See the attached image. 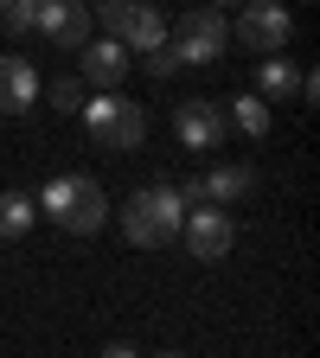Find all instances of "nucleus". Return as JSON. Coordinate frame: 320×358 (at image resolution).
<instances>
[{"label": "nucleus", "instance_id": "nucleus-1", "mask_svg": "<svg viewBox=\"0 0 320 358\" xmlns=\"http://www.w3.org/2000/svg\"><path fill=\"white\" fill-rule=\"evenodd\" d=\"M32 205L52 217L58 231H71V237H97L103 224H109V199H103V186L90 173H58Z\"/></svg>", "mask_w": 320, "mask_h": 358}, {"label": "nucleus", "instance_id": "nucleus-2", "mask_svg": "<svg viewBox=\"0 0 320 358\" xmlns=\"http://www.w3.org/2000/svg\"><path fill=\"white\" fill-rule=\"evenodd\" d=\"M186 224V205L173 199V186H141L128 205H122V237L134 250H167Z\"/></svg>", "mask_w": 320, "mask_h": 358}, {"label": "nucleus", "instance_id": "nucleus-3", "mask_svg": "<svg viewBox=\"0 0 320 358\" xmlns=\"http://www.w3.org/2000/svg\"><path fill=\"white\" fill-rule=\"evenodd\" d=\"M83 128H90V141H97L103 154H134L148 141V115L141 103H128V96H97V103H83Z\"/></svg>", "mask_w": 320, "mask_h": 358}, {"label": "nucleus", "instance_id": "nucleus-4", "mask_svg": "<svg viewBox=\"0 0 320 358\" xmlns=\"http://www.w3.org/2000/svg\"><path fill=\"white\" fill-rule=\"evenodd\" d=\"M167 45L179 64H218L224 45H231V26L211 7H193V13H179V26H167Z\"/></svg>", "mask_w": 320, "mask_h": 358}, {"label": "nucleus", "instance_id": "nucleus-5", "mask_svg": "<svg viewBox=\"0 0 320 358\" xmlns=\"http://www.w3.org/2000/svg\"><path fill=\"white\" fill-rule=\"evenodd\" d=\"M97 20H103V32L122 45V52H160V45H167V13H160V7H128V0H109Z\"/></svg>", "mask_w": 320, "mask_h": 358}, {"label": "nucleus", "instance_id": "nucleus-6", "mask_svg": "<svg viewBox=\"0 0 320 358\" xmlns=\"http://www.w3.org/2000/svg\"><path fill=\"white\" fill-rule=\"evenodd\" d=\"M237 38L250 45V52L282 58V45L295 38V20H288V7H276V0H256V7L237 13Z\"/></svg>", "mask_w": 320, "mask_h": 358}, {"label": "nucleus", "instance_id": "nucleus-7", "mask_svg": "<svg viewBox=\"0 0 320 358\" xmlns=\"http://www.w3.org/2000/svg\"><path fill=\"white\" fill-rule=\"evenodd\" d=\"M179 237H186V250H193L199 262H218V256H231V243H237V224H231V211H211V205H199V211H186Z\"/></svg>", "mask_w": 320, "mask_h": 358}, {"label": "nucleus", "instance_id": "nucleus-8", "mask_svg": "<svg viewBox=\"0 0 320 358\" xmlns=\"http://www.w3.org/2000/svg\"><path fill=\"white\" fill-rule=\"evenodd\" d=\"M173 134H179V148L211 154V148L224 141V134H231V122H224V109H218V103L193 96V103H179V109H173Z\"/></svg>", "mask_w": 320, "mask_h": 358}, {"label": "nucleus", "instance_id": "nucleus-9", "mask_svg": "<svg viewBox=\"0 0 320 358\" xmlns=\"http://www.w3.org/2000/svg\"><path fill=\"white\" fill-rule=\"evenodd\" d=\"M32 32H45L58 52H83V45H90V13L77 7V0H45Z\"/></svg>", "mask_w": 320, "mask_h": 358}, {"label": "nucleus", "instance_id": "nucleus-10", "mask_svg": "<svg viewBox=\"0 0 320 358\" xmlns=\"http://www.w3.org/2000/svg\"><path fill=\"white\" fill-rule=\"evenodd\" d=\"M77 71H83V83H97L103 96H109V90L128 77V52H122L116 38H90L83 52H77Z\"/></svg>", "mask_w": 320, "mask_h": 358}, {"label": "nucleus", "instance_id": "nucleus-11", "mask_svg": "<svg viewBox=\"0 0 320 358\" xmlns=\"http://www.w3.org/2000/svg\"><path fill=\"white\" fill-rule=\"evenodd\" d=\"M39 71L26 64V58H0V115H26L32 103H39Z\"/></svg>", "mask_w": 320, "mask_h": 358}, {"label": "nucleus", "instance_id": "nucleus-12", "mask_svg": "<svg viewBox=\"0 0 320 358\" xmlns=\"http://www.w3.org/2000/svg\"><path fill=\"white\" fill-rule=\"evenodd\" d=\"M199 186H205V199H211V211H218V205H237V199L256 186V173H250V166H231V160H224V166H211V173L199 179Z\"/></svg>", "mask_w": 320, "mask_h": 358}, {"label": "nucleus", "instance_id": "nucleus-13", "mask_svg": "<svg viewBox=\"0 0 320 358\" xmlns=\"http://www.w3.org/2000/svg\"><path fill=\"white\" fill-rule=\"evenodd\" d=\"M39 224V205L32 192H0V243H20L26 231Z\"/></svg>", "mask_w": 320, "mask_h": 358}, {"label": "nucleus", "instance_id": "nucleus-14", "mask_svg": "<svg viewBox=\"0 0 320 358\" xmlns=\"http://www.w3.org/2000/svg\"><path fill=\"white\" fill-rule=\"evenodd\" d=\"M256 90H263V103H269V96H276V103H288V96H301V71H295L288 58H263Z\"/></svg>", "mask_w": 320, "mask_h": 358}, {"label": "nucleus", "instance_id": "nucleus-15", "mask_svg": "<svg viewBox=\"0 0 320 358\" xmlns=\"http://www.w3.org/2000/svg\"><path fill=\"white\" fill-rule=\"evenodd\" d=\"M224 122H237L250 141H263V134H269V103L263 96H231V115H224Z\"/></svg>", "mask_w": 320, "mask_h": 358}, {"label": "nucleus", "instance_id": "nucleus-16", "mask_svg": "<svg viewBox=\"0 0 320 358\" xmlns=\"http://www.w3.org/2000/svg\"><path fill=\"white\" fill-rule=\"evenodd\" d=\"M0 20H7V32H32L39 26V0H13V7H0Z\"/></svg>", "mask_w": 320, "mask_h": 358}, {"label": "nucleus", "instance_id": "nucleus-17", "mask_svg": "<svg viewBox=\"0 0 320 358\" xmlns=\"http://www.w3.org/2000/svg\"><path fill=\"white\" fill-rule=\"evenodd\" d=\"M52 109H64V115L83 109V83H77V77H58V83H52Z\"/></svg>", "mask_w": 320, "mask_h": 358}, {"label": "nucleus", "instance_id": "nucleus-18", "mask_svg": "<svg viewBox=\"0 0 320 358\" xmlns=\"http://www.w3.org/2000/svg\"><path fill=\"white\" fill-rule=\"evenodd\" d=\"M179 58H173V45H160V52H148V77H173Z\"/></svg>", "mask_w": 320, "mask_h": 358}, {"label": "nucleus", "instance_id": "nucleus-19", "mask_svg": "<svg viewBox=\"0 0 320 358\" xmlns=\"http://www.w3.org/2000/svg\"><path fill=\"white\" fill-rule=\"evenodd\" d=\"M103 358H141V352H134L128 339H116V345H103Z\"/></svg>", "mask_w": 320, "mask_h": 358}, {"label": "nucleus", "instance_id": "nucleus-20", "mask_svg": "<svg viewBox=\"0 0 320 358\" xmlns=\"http://www.w3.org/2000/svg\"><path fill=\"white\" fill-rule=\"evenodd\" d=\"M160 358H179V352H160Z\"/></svg>", "mask_w": 320, "mask_h": 358}]
</instances>
